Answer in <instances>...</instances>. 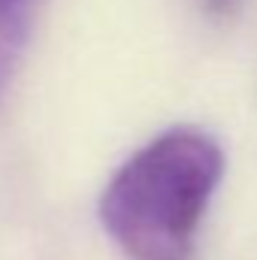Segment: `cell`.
<instances>
[{
  "label": "cell",
  "mask_w": 257,
  "mask_h": 260,
  "mask_svg": "<svg viewBox=\"0 0 257 260\" xmlns=\"http://www.w3.org/2000/svg\"><path fill=\"white\" fill-rule=\"evenodd\" d=\"M37 0H0V100L6 97L24 58Z\"/></svg>",
  "instance_id": "2"
},
{
  "label": "cell",
  "mask_w": 257,
  "mask_h": 260,
  "mask_svg": "<svg viewBox=\"0 0 257 260\" xmlns=\"http://www.w3.org/2000/svg\"><path fill=\"white\" fill-rule=\"evenodd\" d=\"M224 179V148L200 127H173L115 170L100 224L127 260H194L197 233Z\"/></svg>",
  "instance_id": "1"
},
{
  "label": "cell",
  "mask_w": 257,
  "mask_h": 260,
  "mask_svg": "<svg viewBox=\"0 0 257 260\" xmlns=\"http://www.w3.org/2000/svg\"><path fill=\"white\" fill-rule=\"evenodd\" d=\"M206 3H209V9L218 12V15H224V12H230V9L236 6V0H206Z\"/></svg>",
  "instance_id": "3"
}]
</instances>
